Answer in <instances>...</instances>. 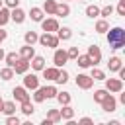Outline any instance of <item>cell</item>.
Segmentation results:
<instances>
[{
    "label": "cell",
    "mask_w": 125,
    "mask_h": 125,
    "mask_svg": "<svg viewBox=\"0 0 125 125\" xmlns=\"http://www.w3.org/2000/svg\"><path fill=\"white\" fill-rule=\"evenodd\" d=\"M107 33V43H109V47L111 49H121L123 45H125V29L123 27H111V29H107L105 31Z\"/></svg>",
    "instance_id": "cell-1"
},
{
    "label": "cell",
    "mask_w": 125,
    "mask_h": 125,
    "mask_svg": "<svg viewBox=\"0 0 125 125\" xmlns=\"http://www.w3.org/2000/svg\"><path fill=\"white\" fill-rule=\"evenodd\" d=\"M37 43H41L43 47H51V49H57V47H59V37H57L55 33H47V31H43V35H39Z\"/></svg>",
    "instance_id": "cell-2"
},
{
    "label": "cell",
    "mask_w": 125,
    "mask_h": 125,
    "mask_svg": "<svg viewBox=\"0 0 125 125\" xmlns=\"http://www.w3.org/2000/svg\"><path fill=\"white\" fill-rule=\"evenodd\" d=\"M105 90L109 94H119L123 90V80L121 78H105Z\"/></svg>",
    "instance_id": "cell-3"
},
{
    "label": "cell",
    "mask_w": 125,
    "mask_h": 125,
    "mask_svg": "<svg viewBox=\"0 0 125 125\" xmlns=\"http://www.w3.org/2000/svg\"><path fill=\"white\" fill-rule=\"evenodd\" d=\"M74 82H76V86H78V88H82V90H90V88H92V84H94L96 80H94L90 74H78Z\"/></svg>",
    "instance_id": "cell-4"
},
{
    "label": "cell",
    "mask_w": 125,
    "mask_h": 125,
    "mask_svg": "<svg viewBox=\"0 0 125 125\" xmlns=\"http://www.w3.org/2000/svg\"><path fill=\"white\" fill-rule=\"evenodd\" d=\"M100 105H102V109L104 111H107V113H113L115 111V107H117V100L111 96V94H107L102 102H100Z\"/></svg>",
    "instance_id": "cell-5"
},
{
    "label": "cell",
    "mask_w": 125,
    "mask_h": 125,
    "mask_svg": "<svg viewBox=\"0 0 125 125\" xmlns=\"http://www.w3.org/2000/svg\"><path fill=\"white\" fill-rule=\"evenodd\" d=\"M39 23H41V29H43V31H47V33H55V31L59 29V21H57L55 18H47V20L43 18Z\"/></svg>",
    "instance_id": "cell-6"
},
{
    "label": "cell",
    "mask_w": 125,
    "mask_h": 125,
    "mask_svg": "<svg viewBox=\"0 0 125 125\" xmlns=\"http://www.w3.org/2000/svg\"><path fill=\"white\" fill-rule=\"evenodd\" d=\"M23 86L27 88V90H35L37 86H39V76L37 74H29V72H25L23 74Z\"/></svg>",
    "instance_id": "cell-7"
},
{
    "label": "cell",
    "mask_w": 125,
    "mask_h": 125,
    "mask_svg": "<svg viewBox=\"0 0 125 125\" xmlns=\"http://www.w3.org/2000/svg\"><path fill=\"white\" fill-rule=\"evenodd\" d=\"M12 96H14V100L20 102V104L29 100V94H27V88H25V86H16V88L12 90Z\"/></svg>",
    "instance_id": "cell-8"
},
{
    "label": "cell",
    "mask_w": 125,
    "mask_h": 125,
    "mask_svg": "<svg viewBox=\"0 0 125 125\" xmlns=\"http://www.w3.org/2000/svg\"><path fill=\"white\" fill-rule=\"evenodd\" d=\"M25 18H27V14H25L20 6L10 10V20H12L14 23H23V21H25Z\"/></svg>",
    "instance_id": "cell-9"
},
{
    "label": "cell",
    "mask_w": 125,
    "mask_h": 125,
    "mask_svg": "<svg viewBox=\"0 0 125 125\" xmlns=\"http://www.w3.org/2000/svg\"><path fill=\"white\" fill-rule=\"evenodd\" d=\"M66 61H68V57H66V51L64 49H55V55H53V62H55V66H64L66 64Z\"/></svg>",
    "instance_id": "cell-10"
},
{
    "label": "cell",
    "mask_w": 125,
    "mask_h": 125,
    "mask_svg": "<svg viewBox=\"0 0 125 125\" xmlns=\"http://www.w3.org/2000/svg\"><path fill=\"white\" fill-rule=\"evenodd\" d=\"M12 68H14V74H25V72L29 70V61L23 59V57H20Z\"/></svg>",
    "instance_id": "cell-11"
},
{
    "label": "cell",
    "mask_w": 125,
    "mask_h": 125,
    "mask_svg": "<svg viewBox=\"0 0 125 125\" xmlns=\"http://www.w3.org/2000/svg\"><path fill=\"white\" fill-rule=\"evenodd\" d=\"M86 55H88V57L92 59L94 66H96V64H98L100 61H102V51H100V47H98V45H90V47H88V53H86Z\"/></svg>",
    "instance_id": "cell-12"
},
{
    "label": "cell",
    "mask_w": 125,
    "mask_h": 125,
    "mask_svg": "<svg viewBox=\"0 0 125 125\" xmlns=\"http://www.w3.org/2000/svg\"><path fill=\"white\" fill-rule=\"evenodd\" d=\"M59 72H61V68H59V66H49V68L45 66V68H43V78H45V80L55 82V80H57V76H59Z\"/></svg>",
    "instance_id": "cell-13"
},
{
    "label": "cell",
    "mask_w": 125,
    "mask_h": 125,
    "mask_svg": "<svg viewBox=\"0 0 125 125\" xmlns=\"http://www.w3.org/2000/svg\"><path fill=\"white\" fill-rule=\"evenodd\" d=\"M29 66H31L33 70H43V68H45V59H43L41 55H33V57L29 59Z\"/></svg>",
    "instance_id": "cell-14"
},
{
    "label": "cell",
    "mask_w": 125,
    "mask_h": 125,
    "mask_svg": "<svg viewBox=\"0 0 125 125\" xmlns=\"http://www.w3.org/2000/svg\"><path fill=\"white\" fill-rule=\"evenodd\" d=\"M74 61H76V64H78L80 68H90V66H94V62H92V59H90L88 55H78Z\"/></svg>",
    "instance_id": "cell-15"
},
{
    "label": "cell",
    "mask_w": 125,
    "mask_h": 125,
    "mask_svg": "<svg viewBox=\"0 0 125 125\" xmlns=\"http://www.w3.org/2000/svg\"><path fill=\"white\" fill-rule=\"evenodd\" d=\"M123 66V62H121V59L119 57H109V61H107V68H109V72H117L119 68Z\"/></svg>",
    "instance_id": "cell-16"
},
{
    "label": "cell",
    "mask_w": 125,
    "mask_h": 125,
    "mask_svg": "<svg viewBox=\"0 0 125 125\" xmlns=\"http://www.w3.org/2000/svg\"><path fill=\"white\" fill-rule=\"evenodd\" d=\"M55 16H59V18H66V16H70V6H68L66 2H62V4H57Z\"/></svg>",
    "instance_id": "cell-17"
},
{
    "label": "cell",
    "mask_w": 125,
    "mask_h": 125,
    "mask_svg": "<svg viewBox=\"0 0 125 125\" xmlns=\"http://www.w3.org/2000/svg\"><path fill=\"white\" fill-rule=\"evenodd\" d=\"M27 18H31V21H41L43 18H45V12L41 10V8H37V6H33L31 10H29V16Z\"/></svg>",
    "instance_id": "cell-18"
},
{
    "label": "cell",
    "mask_w": 125,
    "mask_h": 125,
    "mask_svg": "<svg viewBox=\"0 0 125 125\" xmlns=\"http://www.w3.org/2000/svg\"><path fill=\"white\" fill-rule=\"evenodd\" d=\"M55 35L59 37V41H68V39L72 37V29H70V27H59Z\"/></svg>",
    "instance_id": "cell-19"
},
{
    "label": "cell",
    "mask_w": 125,
    "mask_h": 125,
    "mask_svg": "<svg viewBox=\"0 0 125 125\" xmlns=\"http://www.w3.org/2000/svg\"><path fill=\"white\" fill-rule=\"evenodd\" d=\"M59 113H61V119H64V121H70L74 117V109L70 107V104L62 105V109H59Z\"/></svg>",
    "instance_id": "cell-20"
},
{
    "label": "cell",
    "mask_w": 125,
    "mask_h": 125,
    "mask_svg": "<svg viewBox=\"0 0 125 125\" xmlns=\"http://www.w3.org/2000/svg\"><path fill=\"white\" fill-rule=\"evenodd\" d=\"M18 55L29 61V59H31V57L35 55V49H33V45H27V43H25V45H23V47L20 49V53H18Z\"/></svg>",
    "instance_id": "cell-21"
},
{
    "label": "cell",
    "mask_w": 125,
    "mask_h": 125,
    "mask_svg": "<svg viewBox=\"0 0 125 125\" xmlns=\"http://www.w3.org/2000/svg\"><path fill=\"white\" fill-rule=\"evenodd\" d=\"M47 16H55V10H57V2L55 0H45V4H43V8H41Z\"/></svg>",
    "instance_id": "cell-22"
},
{
    "label": "cell",
    "mask_w": 125,
    "mask_h": 125,
    "mask_svg": "<svg viewBox=\"0 0 125 125\" xmlns=\"http://www.w3.org/2000/svg\"><path fill=\"white\" fill-rule=\"evenodd\" d=\"M8 21H10V8L2 6V8H0V27H4Z\"/></svg>",
    "instance_id": "cell-23"
},
{
    "label": "cell",
    "mask_w": 125,
    "mask_h": 125,
    "mask_svg": "<svg viewBox=\"0 0 125 125\" xmlns=\"http://www.w3.org/2000/svg\"><path fill=\"white\" fill-rule=\"evenodd\" d=\"M55 98H57V102H59L61 105H66V104H70V100H72L68 92H57V96H55Z\"/></svg>",
    "instance_id": "cell-24"
},
{
    "label": "cell",
    "mask_w": 125,
    "mask_h": 125,
    "mask_svg": "<svg viewBox=\"0 0 125 125\" xmlns=\"http://www.w3.org/2000/svg\"><path fill=\"white\" fill-rule=\"evenodd\" d=\"M2 113H4V115H14V113H16V102H4Z\"/></svg>",
    "instance_id": "cell-25"
},
{
    "label": "cell",
    "mask_w": 125,
    "mask_h": 125,
    "mask_svg": "<svg viewBox=\"0 0 125 125\" xmlns=\"http://www.w3.org/2000/svg\"><path fill=\"white\" fill-rule=\"evenodd\" d=\"M33 92H35V94H33V102H35V104H41V102H45V100H47V98H45V90H43V88H39V86H37Z\"/></svg>",
    "instance_id": "cell-26"
},
{
    "label": "cell",
    "mask_w": 125,
    "mask_h": 125,
    "mask_svg": "<svg viewBox=\"0 0 125 125\" xmlns=\"http://www.w3.org/2000/svg\"><path fill=\"white\" fill-rule=\"evenodd\" d=\"M107 29H109V23L105 21V18H102V20L96 21V31H98V33H105Z\"/></svg>",
    "instance_id": "cell-27"
},
{
    "label": "cell",
    "mask_w": 125,
    "mask_h": 125,
    "mask_svg": "<svg viewBox=\"0 0 125 125\" xmlns=\"http://www.w3.org/2000/svg\"><path fill=\"white\" fill-rule=\"evenodd\" d=\"M23 39H25V43H27V45H35V43H37V39H39V35H37L35 31H25Z\"/></svg>",
    "instance_id": "cell-28"
},
{
    "label": "cell",
    "mask_w": 125,
    "mask_h": 125,
    "mask_svg": "<svg viewBox=\"0 0 125 125\" xmlns=\"http://www.w3.org/2000/svg\"><path fill=\"white\" fill-rule=\"evenodd\" d=\"M18 59H20V55H18V53H14V51H12V53H6V55H4V61H6V64H8V66H14Z\"/></svg>",
    "instance_id": "cell-29"
},
{
    "label": "cell",
    "mask_w": 125,
    "mask_h": 125,
    "mask_svg": "<svg viewBox=\"0 0 125 125\" xmlns=\"http://www.w3.org/2000/svg\"><path fill=\"white\" fill-rule=\"evenodd\" d=\"M0 78H2V80H12V78H14V68H12V66L2 68V70H0Z\"/></svg>",
    "instance_id": "cell-30"
},
{
    "label": "cell",
    "mask_w": 125,
    "mask_h": 125,
    "mask_svg": "<svg viewBox=\"0 0 125 125\" xmlns=\"http://www.w3.org/2000/svg\"><path fill=\"white\" fill-rule=\"evenodd\" d=\"M33 111H35V107H33V104H31L29 100H27V102H21V113H23V115H31Z\"/></svg>",
    "instance_id": "cell-31"
},
{
    "label": "cell",
    "mask_w": 125,
    "mask_h": 125,
    "mask_svg": "<svg viewBox=\"0 0 125 125\" xmlns=\"http://www.w3.org/2000/svg\"><path fill=\"white\" fill-rule=\"evenodd\" d=\"M90 76H92L94 80H105V72H104L102 68H94V66H92V72H90Z\"/></svg>",
    "instance_id": "cell-32"
},
{
    "label": "cell",
    "mask_w": 125,
    "mask_h": 125,
    "mask_svg": "<svg viewBox=\"0 0 125 125\" xmlns=\"http://www.w3.org/2000/svg\"><path fill=\"white\" fill-rule=\"evenodd\" d=\"M86 16H88V18H96V16H100V8H98L96 4H90V6L86 8Z\"/></svg>",
    "instance_id": "cell-33"
},
{
    "label": "cell",
    "mask_w": 125,
    "mask_h": 125,
    "mask_svg": "<svg viewBox=\"0 0 125 125\" xmlns=\"http://www.w3.org/2000/svg\"><path fill=\"white\" fill-rule=\"evenodd\" d=\"M43 90H45V98L49 100V98H55L57 96V86H43Z\"/></svg>",
    "instance_id": "cell-34"
},
{
    "label": "cell",
    "mask_w": 125,
    "mask_h": 125,
    "mask_svg": "<svg viewBox=\"0 0 125 125\" xmlns=\"http://www.w3.org/2000/svg\"><path fill=\"white\" fill-rule=\"evenodd\" d=\"M107 94H109V92H107L105 88H102V90H96V92H94V102H98V104H100V102H102V100H104Z\"/></svg>",
    "instance_id": "cell-35"
},
{
    "label": "cell",
    "mask_w": 125,
    "mask_h": 125,
    "mask_svg": "<svg viewBox=\"0 0 125 125\" xmlns=\"http://www.w3.org/2000/svg\"><path fill=\"white\" fill-rule=\"evenodd\" d=\"M47 119H51L53 123L61 121V113H59V109H49V111H47Z\"/></svg>",
    "instance_id": "cell-36"
},
{
    "label": "cell",
    "mask_w": 125,
    "mask_h": 125,
    "mask_svg": "<svg viewBox=\"0 0 125 125\" xmlns=\"http://www.w3.org/2000/svg\"><path fill=\"white\" fill-rule=\"evenodd\" d=\"M55 82H57V84H66V82H68V72H66V70H61Z\"/></svg>",
    "instance_id": "cell-37"
},
{
    "label": "cell",
    "mask_w": 125,
    "mask_h": 125,
    "mask_svg": "<svg viewBox=\"0 0 125 125\" xmlns=\"http://www.w3.org/2000/svg\"><path fill=\"white\" fill-rule=\"evenodd\" d=\"M113 14V6H104V8H100V16L102 18H109Z\"/></svg>",
    "instance_id": "cell-38"
},
{
    "label": "cell",
    "mask_w": 125,
    "mask_h": 125,
    "mask_svg": "<svg viewBox=\"0 0 125 125\" xmlns=\"http://www.w3.org/2000/svg\"><path fill=\"white\" fill-rule=\"evenodd\" d=\"M20 117L18 115H6V125H20Z\"/></svg>",
    "instance_id": "cell-39"
},
{
    "label": "cell",
    "mask_w": 125,
    "mask_h": 125,
    "mask_svg": "<svg viewBox=\"0 0 125 125\" xmlns=\"http://www.w3.org/2000/svg\"><path fill=\"white\" fill-rule=\"evenodd\" d=\"M80 53H78V47H68V51H66V57L68 59H76Z\"/></svg>",
    "instance_id": "cell-40"
},
{
    "label": "cell",
    "mask_w": 125,
    "mask_h": 125,
    "mask_svg": "<svg viewBox=\"0 0 125 125\" xmlns=\"http://www.w3.org/2000/svg\"><path fill=\"white\" fill-rule=\"evenodd\" d=\"M4 4H6V8H18L20 6V0H4Z\"/></svg>",
    "instance_id": "cell-41"
},
{
    "label": "cell",
    "mask_w": 125,
    "mask_h": 125,
    "mask_svg": "<svg viewBox=\"0 0 125 125\" xmlns=\"http://www.w3.org/2000/svg\"><path fill=\"white\" fill-rule=\"evenodd\" d=\"M117 14H119V16H125V0H119V4H117Z\"/></svg>",
    "instance_id": "cell-42"
},
{
    "label": "cell",
    "mask_w": 125,
    "mask_h": 125,
    "mask_svg": "<svg viewBox=\"0 0 125 125\" xmlns=\"http://www.w3.org/2000/svg\"><path fill=\"white\" fill-rule=\"evenodd\" d=\"M78 123H80V125H90L92 119H90V117H82V119H78Z\"/></svg>",
    "instance_id": "cell-43"
},
{
    "label": "cell",
    "mask_w": 125,
    "mask_h": 125,
    "mask_svg": "<svg viewBox=\"0 0 125 125\" xmlns=\"http://www.w3.org/2000/svg\"><path fill=\"white\" fill-rule=\"evenodd\" d=\"M6 37H8V31H6L4 27H0V43H2V41H4Z\"/></svg>",
    "instance_id": "cell-44"
},
{
    "label": "cell",
    "mask_w": 125,
    "mask_h": 125,
    "mask_svg": "<svg viewBox=\"0 0 125 125\" xmlns=\"http://www.w3.org/2000/svg\"><path fill=\"white\" fill-rule=\"evenodd\" d=\"M117 74H119V78H121V80H123V78H125V68H123V66H121V68H119V70H117Z\"/></svg>",
    "instance_id": "cell-45"
},
{
    "label": "cell",
    "mask_w": 125,
    "mask_h": 125,
    "mask_svg": "<svg viewBox=\"0 0 125 125\" xmlns=\"http://www.w3.org/2000/svg\"><path fill=\"white\" fill-rule=\"evenodd\" d=\"M4 55H6V53H4V49L0 47V61H4Z\"/></svg>",
    "instance_id": "cell-46"
},
{
    "label": "cell",
    "mask_w": 125,
    "mask_h": 125,
    "mask_svg": "<svg viewBox=\"0 0 125 125\" xmlns=\"http://www.w3.org/2000/svg\"><path fill=\"white\" fill-rule=\"evenodd\" d=\"M2 105H4V100L0 98V113H2Z\"/></svg>",
    "instance_id": "cell-47"
},
{
    "label": "cell",
    "mask_w": 125,
    "mask_h": 125,
    "mask_svg": "<svg viewBox=\"0 0 125 125\" xmlns=\"http://www.w3.org/2000/svg\"><path fill=\"white\" fill-rule=\"evenodd\" d=\"M2 6H4V0H0V8H2Z\"/></svg>",
    "instance_id": "cell-48"
},
{
    "label": "cell",
    "mask_w": 125,
    "mask_h": 125,
    "mask_svg": "<svg viewBox=\"0 0 125 125\" xmlns=\"http://www.w3.org/2000/svg\"><path fill=\"white\" fill-rule=\"evenodd\" d=\"M64 2H68V0H64Z\"/></svg>",
    "instance_id": "cell-49"
}]
</instances>
